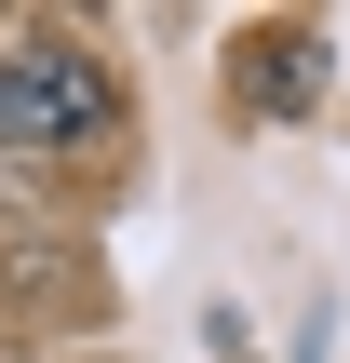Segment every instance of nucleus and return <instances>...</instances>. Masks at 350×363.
<instances>
[{
    "label": "nucleus",
    "instance_id": "obj_1",
    "mask_svg": "<svg viewBox=\"0 0 350 363\" xmlns=\"http://www.w3.org/2000/svg\"><path fill=\"white\" fill-rule=\"evenodd\" d=\"M121 121V94H108V67L81 54V40H13L0 54V148H94Z\"/></svg>",
    "mask_w": 350,
    "mask_h": 363
},
{
    "label": "nucleus",
    "instance_id": "obj_2",
    "mask_svg": "<svg viewBox=\"0 0 350 363\" xmlns=\"http://www.w3.org/2000/svg\"><path fill=\"white\" fill-rule=\"evenodd\" d=\"M310 94H324V27H256V40H243V108H256V121H270V108L297 121Z\"/></svg>",
    "mask_w": 350,
    "mask_h": 363
}]
</instances>
